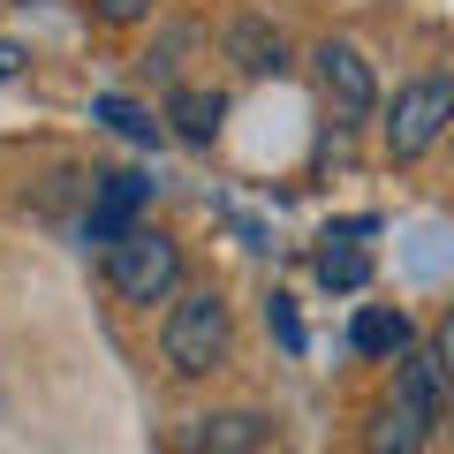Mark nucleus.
Instances as JSON below:
<instances>
[{
	"label": "nucleus",
	"mask_w": 454,
	"mask_h": 454,
	"mask_svg": "<svg viewBox=\"0 0 454 454\" xmlns=\"http://www.w3.org/2000/svg\"><path fill=\"white\" fill-rule=\"evenodd\" d=\"M106 288L121 303H175L182 288V243L167 227H129V235H114L106 243Z\"/></svg>",
	"instance_id": "1"
},
{
	"label": "nucleus",
	"mask_w": 454,
	"mask_h": 454,
	"mask_svg": "<svg viewBox=\"0 0 454 454\" xmlns=\"http://www.w3.org/2000/svg\"><path fill=\"white\" fill-rule=\"evenodd\" d=\"M160 356H167L175 379H205V372L227 364V303L212 288L175 295V310H167V325H160Z\"/></svg>",
	"instance_id": "2"
},
{
	"label": "nucleus",
	"mask_w": 454,
	"mask_h": 454,
	"mask_svg": "<svg viewBox=\"0 0 454 454\" xmlns=\"http://www.w3.org/2000/svg\"><path fill=\"white\" fill-rule=\"evenodd\" d=\"M447 129H454V76H409L402 91H394L387 121H379V137H387V160H394V167L424 160V152H432Z\"/></svg>",
	"instance_id": "3"
},
{
	"label": "nucleus",
	"mask_w": 454,
	"mask_h": 454,
	"mask_svg": "<svg viewBox=\"0 0 454 454\" xmlns=\"http://www.w3.org/2000/svg\"><path fill=\"white\" fill-rule=\"evenodd\" d=\"M310 68H318V91L333 98V114H348V121H364V114L379 106V76L372 61H364L348 38H325L318 53H310Z\"/></svg>",
	"instance_id": "4"
},
{
	"label": "nucleus",
	"mask_w": 454,
	"mask_h": 454,
	"mask_svg": "<svg viewBox=\"0 0 454 454\" xmlns=\"http://www.w3.org/2000/svg\"><path fill=\"white\" fill-rule=\"evenodd\" d=\"M145 197H152L145 175H98V182H91V212H83V235H91V243L129 235L137 212H145Z\"/></svg>",
	"instance_id": "5"
},
{
	"label": "nucleus",
	"mask_w": 454,
	"mask_h": 454,
	"mask_svg": "<svg viewBox=\"0 0 454 454\" xmlns=\"http://www.w3.org/2000/svg\"><path fill=\"white\" fill-rule=\"evenodd\" d=\"M265 439H273V417H258V409H220V417H197L182 447L190 454H258Z\"/></svg>",
	"instance_id": "6"
},
{
	"label": "nucleus",
	"mask_w": 454,
	"mask_h": 454,
	"mask_svg": "<svg viewBox=\"0 0 454 454\" xmlns=\"http://www.w3.org/2000/svg\"><path fill=\"white\" fill-rule=\"evenodd\" d=\"M227 61L243 68V76H280L288 68V46H280V31L265 16H235L227 23Z\"/></svg>",
	"instance_id": "7"
},
{
	"label": "nucleus",
	"mask_w": 454,
	"mask_h": 454,
	"mask_svg": "<svg viewBox=\"0 0 454 454\" xmlns=\"http://www.w3.org/2000/svg\"><path fill=\"white\" fill-rule=\"evenodd\" d=\"M167 121H175L182 145H212L220 121H227V98L220 91H197V83H175V91H167Z\"/></svg>",
	"instance_id": "8"
},
{
	"label": "nucleus",
	"mask_w": 454,
	"mask_h": 454,
	"mask_svg": "<svg viewBox=\"0 0 454 454\" xmlns=\"http://www.w3.org/2000/svg\"><path fill=\"white\" fill-rule=\"evenodd\" d=\"M348 340H356L364 356H387V364H402L409 348H417V325H409V310H356V325H348Z\"/></svg>",
	"instance_id": "9"
},
{
	"label": "nucleus",
	"mask_w": 454,
	"mask_h": 454,
	"mask_svg": "<svg viewBox=\"0 0 454 454\" xmlns=\"http://www.w3.org/2000/svg\"><path fill=\"white\" fill-rule=\"evenodd\" d=\"M447 394H454V387H447V372H439V356H432V348H409L402 372H394V402L439 417V409H447Z\"/></svg>",
	"instance_id": "10"
},
{
	"label": "nucleus",
	"mask_w": 454,
	"mask_h": 454,
	"mask_svg": "<svg viewBox=\"0 0 454 454\" xmlns=\"http://www.w3.org/2000/svg\"><path fill=\"white\" fill-rule=\"evenodd\" d=\"M432 424L439 417H424V409H409V402H387L372 417V454H417L424 439H432Z\"/></svg>",
	"instance_id": "11"
},
{
	"label": "nucleus",
	"mask_w": 454,
	"mask_h": 454,
	"mask_svg": "<svg viewBox=\"0 0 454 454\" xmlns=\"http://www.w3.org/2000/svg\"><path fill=\"white\" fill-rule=\"evenodd\" d=\"M318 280H325V288H340V295H356L364 280H372V258H364L348 235H325V250H318Z\"/></svg>",
	"instance_id": "12"
},
{
	"label": "nucleus",
	"mask_w": 454,
	"mask_h": 454,
	"mask_svg": "<svg viewBox=\"0 0 454 454\" xmlns=\"http://www.w3.org/2000/svg\"><path fill=\"white\" fill-rule=\"evenodd\" d=\"M91 114H98V121H114V129L129 137V145H160V121H152L145 106H129V98H98Z\"/></svg>",
	"instance_id": "13"
},
{
	"label": "nucleus",
	"mask_w": 454,
	"mask_h": 454,
	"mask_svg": "<svg viewBox=\"0 0 454 454\" xmlns=\"http://www.w3.org/2000/svg\"><path fill=\"white\" fill-rule=\"evenodd\" d=\"M91 16L106 23V31H137V23L160 16V0H91Z\"/></svg>",
	"instance_id": "14"
},
{
	"label": "nucleus",
	"mask_w": 454,
	"mask_h": 454,
	"mask_svg": "<svg viewBox=\"0 0 454 454\" xmlns=\"http://www.w3.org/2000/svg\"><path fill=\"white\" fill-rule=\"evenodd\" d=\"M265 325H273V333H280V348H288V356H295V348H303V325H295L288 295H273V303H265Z\"/></svg>",
	"instance_id": "15"
},
{
	"label": "nucleus",
	"mask_w": 454,
	"mask_h": 454,
	"mask_svg": "<svg viewBox=\"0 0 454 454\" xmlns=\"http://www.w3.org/2000/svg\"><path fill=\"white\" fill-rule=\"evenodd\" d=\"M432 356H439V372H447V387H454V310L439 318V340H432Z\"/></svg>",
	"instance_id": "16"
},
{
	"label": "nucleus",
	"mask_w": 454,
	"mask_h": 454,
	"mask_svg": "<svg viewBox=\"0 0 454 454\" xmlns=\"http://www.w3.org/2000/svg\"><path fill=\"white\" fill-rule=\"evenodd\" d=\"M16 68H23V46H16V38H0V76H16Z\"/></svg>",
	"instance_id": "17"
},
{
	"label": "nucleus",
	"mask_w": 454,
	"mask_h": 454,
	"mask_svg": "<svg viewBox=\"0 0 454 454\" xmlns=\"http://www.w3.org/2000/svg\"><path fill=\"white\" fill-rule=\"evenodd\" d=\"M16 8H31V0H16Z\"/></svg>",
	"instance_id": "18"
}]
</instances>
